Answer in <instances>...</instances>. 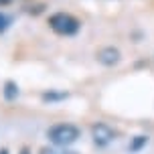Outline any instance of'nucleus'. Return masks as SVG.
I'll return each mask as SVG.
<instances>
[{"instance_id":"9d476101","label":"nucleus","mask_w":154,"mask_h":154,"mask_svg":"<svg viewBox=\"0 0 154 154\" xmlns=\"http://www.w3.org/2000/svg\"><path fill=\"white\" fill-rule=\"evenodd\" d=\"M14 0H0V8H4V6H8V4H12Z\"/></svg>"},{"instance_id":"39448f33","label":"nucleus","mask_w":154,"mask_h":154,"mask_svg":"<svg viewBox=\"0 0 154 154\" xmlns=\"http://www.w3.org/2000/svg\"><path fill=\"white\" fill-rule=\"evenodd\" d=\"M16 95H18V85L14 81H6L4 83V97L6 100H16Z\"/></svg>"},{"instance_id":"f03ea898","label":"nucleus","mask_w":154,"mask_h":154,"mask_svg":"<svg viewBox=\"0 0 154 154\" xmlns=\"http://www.w3.org/2000/svg\"><path fill=\"white\" fill-rule=\"evenodd\" d=\"M49 29L59 37H75L81 29V23L69 12H55L49 16Z\"/></svg>"},{"instance_id":"1a4fd4ad","label":"nucleus","mask_w":154,"mask_h":154,"mask_svg":"<svg viewBox=\"0 0 154 154\" xmlns=\"http://www.w3.org/2000/svg\"><path fill=\"white\" fill-rule=\"evenodd\" d=\"M65 97H67V93H53V91H49V93H43V100H45V101L65 100Z\"/></svg>"},{"instance_id":"6e6552de","label":"nucleus","mask_w":154,"mask_h":154,"mask_svg":"<svg viewBox=\"0 0 154 154\" xmlns=\"http://www.w3.org/2000/svg\"><path fill=\"white\" fill-rule=\"evenodd\" d=\"M146 142H148V138H146V136H136V140H134V142H132L130 146H128V150H130V152H136V150H140V148L144 146Z\"/></svg>"},{"instance_id":"f257e3e1","label":"nucleus","mask_w":154,"mask_h":154,"mask_svg":"<svg viewBox=\"0 0 154 154\" xmlns=\"http://www.w3.org/2000/svg\"><path fill=\"white\" fill-rule=\"evenodd\" d=\"M47 138L53 146H59V148H69L71 144H75L77 140L81 138V130L77 128L75 124H67V122H61V124H55L47 130Z\"/></svg>"},{"instance_id":"20e7f679","label":"nucleus","mask_w":154,"mask_h":154,"mask_svg":"<svg viewBox=\"0 0 154 154\" xmlns=\"http://www.w3.org/2000/svg\"><path fill=\"white\" fill-rule=\"evenodd\" d=\"M95 59H97V63H101L103 67H114V65L120 63L122 55H120V51H118L116 47L108 45V47H101L100 51L95 53Z\"/></svg>"},{"instance_id":"9b49d317","label":"nucleus","mask_w":154,"mask_h":154,"mask_svg":"<svg viewBox=\"0 0 154 154\" xmlns=\"http://www.w3.org/2000/svg\"><path fill=\"white\" fill-rule=\"evenodd\" d=\"M0 154H8V150H6V148H2V150H0Z\"/></svg>"},{"instance_id":"7ed1b4c3","label":"nucleus","mask_w":154,"mask_h":154,"mask_svg":"<svg viewBox=\"0 0 154 154\" xmlns=\"http://www.w3.org/2000/svg\"><path fill=\"white\" fill-rule=\"evenodd\" d=\"M91 140L97 148H106L116 140V130L112 126H108V124L97 122L91 126Z\"/></svg>"},{"instance_id":"423d86ee","label":"nucleus","mask_w":154,"mask_h":154,"mask_svg":"<svg viewBox=\"0 0 154 154\" xmlns=\"http://www.w3.org/2000/svg\"><path fill=\"white\" fill-rule=\"evenodd\" d=\"M10 24H12V16L6 14L4 10H0V35L6 32L8 29H10Z\"/></svg>"},{"instance_id":"0eeeda50","label":"nucleus","mask_w":154,"mask_h":154,"mask_svg":"<svg viewBox=\"0 0 154 154\" xmlns=\"http://www.w3.org/2000/svg\"><path fill=\"white\" fill-rule=\"evenodd\" d=\"M38 154H75V152H71L67 148H59V146H45V148H41Z\"/></svg>"}]
</instances>
